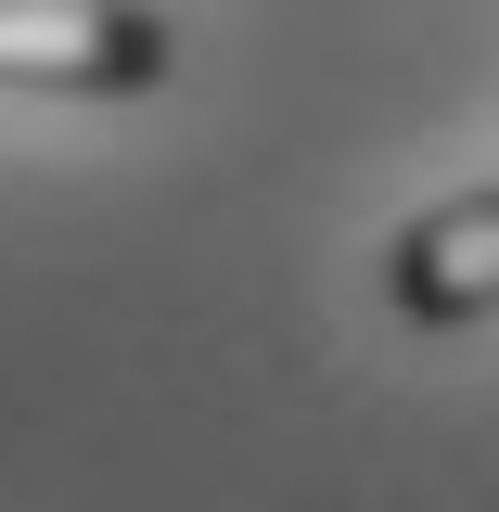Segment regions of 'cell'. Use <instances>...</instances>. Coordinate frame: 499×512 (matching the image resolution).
<instances>
[{"instance_id":"obj_2","label":"cell","mask_w":499,"mask_h":512,"mask_svg":"<svg viewBox=\"0 0 499 512\" xmlns=\"http://www.w3.org/2000/svg\"><path fill=\"white\" fill-rule=\"evenodd\" d=\"M384 295H397V320H423V333L487 320V308H499V180L423 205V218L384 244Z\"/></svg>"},{"instance_id":"obj_1","label":"cell","mask_w":499,"mask_h":512,"mask_svg":"<svg viewBox=\"0 0 499 512\" xmlns=\"http://www.w3.org/2000/svg\"><path fill=\"white\" fill-rule=\"evenodd\" d=\"M167 64L141 0H0V90H167Z\"/></svg>"}]
</instances>
